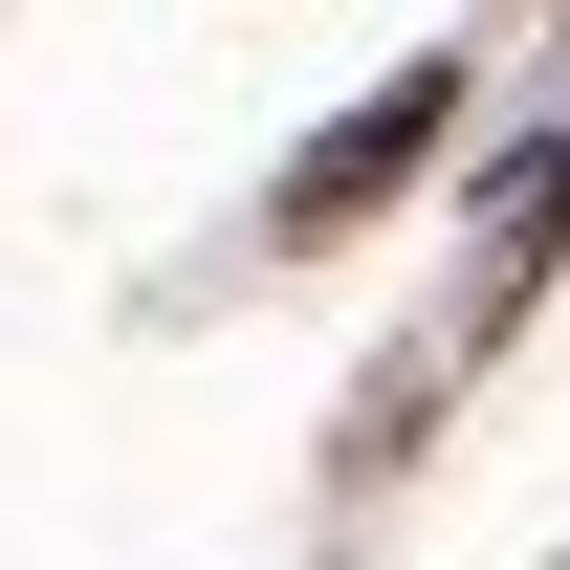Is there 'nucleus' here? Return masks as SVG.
<instances>
[{
  "label": "nucleus",
  "instance_id": "nucleus-1",
  "mask_svg": "<svg viewBox=\"0 0 570 570\" xmlns=\"http://www.w3.org/2000/svg\"><path fill=\"white\" fill-rule=\"evenodd\" d=\"M417 154H439V67H417V88H395V110H352V132L307 154V219H352V198H373V176H417Z\"/></svg>",
  "mask_w": 570,
  "mask_h": 570
}]
</instances>
